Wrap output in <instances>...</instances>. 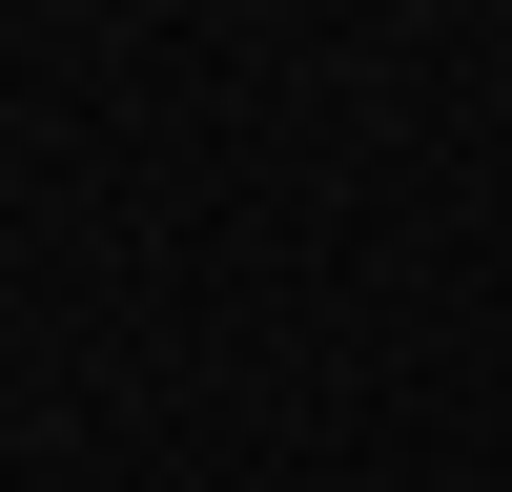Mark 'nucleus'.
Segmentation results:
<instances>
[]
</instances>
